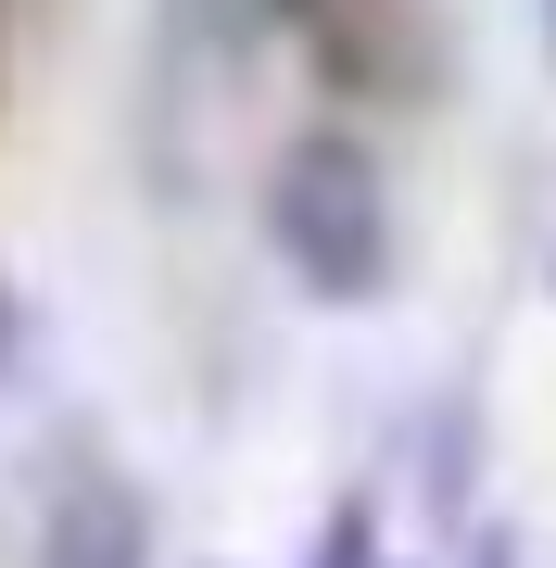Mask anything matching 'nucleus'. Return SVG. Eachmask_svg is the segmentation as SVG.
I'll use <instances>...</instances> for the list:
<instances>
[{"instance_id": "f257e3e1", "label": "nucleus", "mask_w": 556, "mask_h": 568, "mask_svg": "<svg viewBox=\"0 0 556 568\" xmlns=\"http://www.w3.org/2000/svg\"><path fill=\"white\" fill-rule=\"evenodd\" d=\"M266 227L316 304H380L392 291V178L367 140H330V126L291 140L266 178Z\"/></svg>"}, {"instance_id": "f03ea898", "label": "nucleus", "mask_w": 556, "mask_h": 568, "mask_svg": "<svg viewBox=\"0 0 556 568\" xmlns=\"http://www.w3.org/2000/svg\"><path fill=\"white\" fill-rule=\"evenodd\" d=\"M39 568H152V506L127 493V467L77 455L39 506Z\"/></svg>"}, {"instance_id": "7ed1b4c3", "label": "nucleus", "mask_w": 556, "mask_h": 568, "mask_svg": "<svg viewBox=\"0 0 556 568\" xmlns=\"http://www.w3.org/2000/svg\"><path fill=\"white\" fill-rule=\"evenodd\" d=\"M316 568H380V518H367V506H330V530H316Z\"/></svg>"}]
</instances>
